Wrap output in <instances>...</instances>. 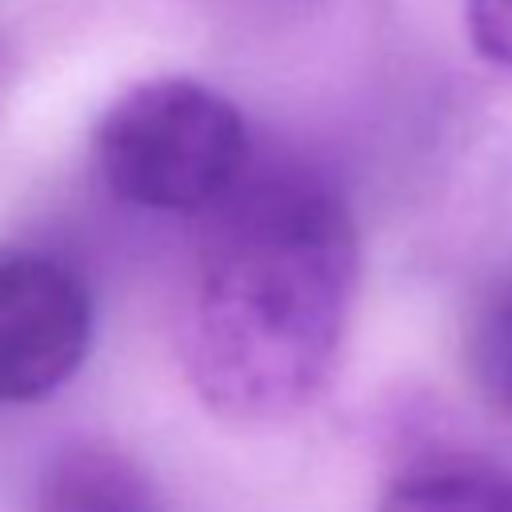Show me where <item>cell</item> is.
Segmentation results:
<instances>
[{
  "instance_id": "1",
  "label": "cell",
  "mask_w": 512,
  "mask_h": 512,
  "mask_svg": "<svg viewBox=\"0 0 512 512\" xmlns=\"http://www.w3.org/2000/svg\"><path fill=\"white\" fill-rule=\"evenodd\" d=\"M360 288L348 200L300 164L244 168L204 212L176 316L196 400L228 424H284L332 384Z\"/></svg>"
},
{
  "instance_id": "2",
  "label": "cell",
  "mask_w": 512,
  "mask_h": 512,
  "mask_svg": "<svg viewBox=\"0 0 512 512\" xmlns=\"http://www.w3.org/2000/svg\"><path fill=\"white\" fill-rule=\"evenodd\" d=\"M92 160L128 204L208 212L248 168V128L224 92L188 76H156L104 108Z\"/></svg>"
},
{
  "instance_id": "3",
  "label": "cell",
  "mask_w": 512,
  "mask_h": 512,
  "mask_svg": "<svg viewBox=\"0 0 512 512\" xmlns=\"http://www.w3.org/2000/svg\"><path fill=\"white\" fill-rule=\"evenodd\" d=\"M92 328V292L72 264L0 244V404L56 396L88 360Z\"/></svg>"
},
{
  "instance_id": "4",
  "label": "cell",
  "mask_w": 512,
  "mask_h": 512,
  "mask_svg": "<svg viewBox=\"0 0 512 512\" xmlns=\"http://www.w3.org/2000/svg\"><path fill=\"white\" fill-rule=\"evenodd\" d=\"M32 512H168L148 468L120 444L76 436L40 468Z\"/></svg>"
},
{
  "instance_id": "5",
  "label": "cell",
  "mask_w": 512,
  "mask_h": 512,
  "mask_svg": "<svg viewBox=\"0 0 512 512\" xmlns=\"http://www.w3.org/2000/svg\"><path fill=\"white\" fill-rule=\"evenodd\" d=\"M376 512H512V468L476 452H428L384 480Z\"/></svg>"
},
{
  "instance_id": "6",
  "label": "cell",
  "mask_w": 512,
  "mask_h": 512,
  "mask_svg": "<svg viewBox=\"0 0 512 512\" xmlns=\"http://www.w3.org/2000/svg\"><path fill=\"white\" fill-rule=\"evenodd\" d=\"M460 352L472 392L512 420V276L476 296L464 316Z\"/></svg>"
},
{
  "instance_id": "7",
  "label": "cell",
  "mask_w": 512,
  "mask_h": 512,
  "mask_svg": "<svg viewBox=\"0 0 512 512\" xmlns=\"http://www.w3.org/2000/svg\"><path fill=\"white\" fill-rule=\"evenodd\" d=\"M464 24L476 56L512 72V0H464Z\"/></svg>"
}]
</instances>
